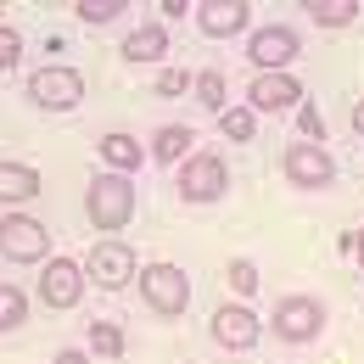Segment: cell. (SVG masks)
<instances>
[{
    "instance_id": "obj_1",
    "label": "cell",
    "mask_w": 364,
    "mask_h": 364,
    "mask_svg": "<svg viewBox=\"0 0 364 364\" xmlns=\"http://www.w3.org/2000/svg\"><path fill=\"white\" fill-rule=\"evenodd\" d=\"M85 213L95 230H124L135 213V185L129 174H95V185L85 191Z\"/></svg>"
},
{
    "instance_id": "obj_2",
    "label": "cell",
    "mask_w": 364,
    "mask_h": 364,
    "mask_svg": "<svg viewBox=\"0 0 364 364\" xmlns=\"http://www.w3.org/2000/svg\"><path fill=\"white\" fill-rule=\"evenodd\" d=\"M28 95H34L46 112H68V107L85 101V73H79V68H62V62H46V68H34Z\"/></svg>"
},
{
    "instance_id": "obj_3",
    "label": "cell",
    "mask_w": 364,
    "mask_h": 364,
    "mask_svg": "<svg viewBox=\"0 0 364 364\" xmlns=\"http://www.w3.org/2000/svg\"><path fill=\"white\" fill-rule=\"evenodd\" d=\"M140 291H146V303L157 314H185V303H191V280H185L180 264H146L140 269Z\"/></svg>"
},
{
    "instance_id": "obj_4",
    "label": "cell",
    "mask_w": 364,
    "mask_h": 364,
    "mask_svg": "<svg viewBox=\"0 0 364 364\" xmlns=\"http://www.w3.org/2000/svg\"><path fill=\"white\" fill-rule=\"evenodd\" d=\"M46 247H50V230L40 219H28V213H6L0 219V252L11 264H40Z\"/></svg>"
},
{
    "instance_id": "obj_5",
    "label": "cell",
    "mask_w": 364,
    "mask_h": 364,
    "mask_svg": "<svg viewBox=\"0 0 364 364\" xmlns=\"http://www.w3.org/2000/svg\"><path fill=\"white\" fill-rule=\"evenodd\" d=\"M85 274H90L101 291H124L135 280V252L124 241H95L90 258H85Z\"/></svg>"
},
{
    "instance_id": "obj_6",
    "label": "cell",
    "mask_w": 364,
    "mask_h": 364,
    "mask_svg": "<svg viewBox=\"0 0 364 364\" xmlns=\"http://www.w3.org/2000/svg\"><path fill=\"white\" fill-rule=\"evenodd\" d=\"M319 331H325L319 297H280L274 303V336L280 342H314Z\"/></svg>"
},
{
    "instance_id": "obj_7",
    "label": "cell",
    "mask_w": 364,
    "mask_h": 364,
    "mask_svg": "<svg viewBox=\"0 0 364 364\" xmlns=\"http://www.w3.org/2000/svg\"><path fill=\"white\" fill-rule=\"evenodd\" d=\"M286 180L303 185V191H319V185L336 180V163H331V151L314 146V140H291V146H286Z\"/></svg>"
},
{
    "instance_id": "obj_8",
    "label": "cell",
    "mask_w": 364,
    "mask_h": 364,
    "mask_svg": "<svg viewBox=\"0 0 364 364\" xmlns=\"http://www.w3.org/2000/svg\"><path fill=\"white\" fill-rule=\"evenodd\" d=\"M225 157H213V151H196V157H185L180 168V196L185 202H213V196H225Z\"/></svg>"
},
{
    "instance_id": "obj_9",
    "label": "cell",
    "mask_w": 364,
    "mask_h": 364,
    "mask_svg": "<svg viewBox=\"0 0 364 364\" xmlns=\"http://www.w3.org/2000/svg\"><path fill=\"white\" fill-rule=\"evenodd\" d=\"M85 280H90V274L79 269L73 258H50L46 274H40V297H46V309H73V303L85 297Z\"/></svg>"
},
{
    "instance_id": "obj_10",
    "label": "cell",
    "mask_w": 364,
    "mask_h": 364,
    "mask_svg": "<svg viewBox=\"0 0 364 364\" xmlns=\"http://www.w3.org/2000/svg\"><path fill=\"white\" fill-rule=\"evenodd\" d=\"M247 56L258 62V73H286V62L297 56V34L291 28H252V40H247Z\"/></svg>"
},
{
    "instance_id": "obj_11",
    "label": "cell",
    "mask_w": 364,
    "mask_h": 364,
    "mask_svg": "<svg viewBox=\"0 0 364 364\" xmlns=\"http://www.w3.org/2000/svg\"><path fill=\"white\" fill-rule=\"evenodd\" d=\"M297 101H303V85L291 73H252V85H247L252 112H280V107H297Z\"/></svg>"
},
{
    "instance_id": "obj_12",
    "label": "cell",
    "mask_w": 364,
    "mask_h": 364,
    "mask_svg": "<svg viewBox=\"0 0 364 364\" xmlns=\"http://www.w3.org/2000/svg\"><path fill=\"white\" fill-rule=\"evenodd\" d=\"M252 23V6L247 0H208V6H196V28L208 34V40H230V34H241Z\"/></svg>"
},
{
    "instance_id": "obj_13",
    "label": "cell",
    "mask_w": 364,
    "mask_h": 364,
    "mask_svg": "<svg viewBox=\"0 0 364 364\" xmlns=\"http://www.w3.org/2000/svg\"><path fill=\"white\" fill-rule=\"evenodd\" d=\"M213 336H219V348H235V353H247V348L264 336V319L252 314V309H241V303H235V309L225 303V309L213 314Z\"/></svg>"
},
{
    "instance_id": "obj_14",
    "label": "cell",
    "mask_w": 364,
    "mask_h": 364,
    "mask_svg": "<svg viewBox=\"0 0 364 364\" xmlns=\"http://www.w3.org/2000/svg\"><path fill=\"white\" fill-rule=\"evenodd\" d=\"M163 50H168V28H163V23H140L135 34L124 40V56H129V62H157Z\"/></svg>"
},
{
    "instance_id": "obj_15",
    "label": "cell",
    "mask_w": 364,
    "mask_h": 364,
    "mask_svg": "<svg viewBox=\"0 0 364 364\" xmlns=\"http://www.w3.org/2000/svg\"><path fill=\"white\" fill-rule=\"evenodd\" d=\"M40 196V174L28 163H0V202H28Z\"/></svg>"
},
{
    "instance_id": "obj_16",
    "label": "cell",
    "mask_w": 364,
    "mask_h": 364,
    "mask_svg": "<svg viewBox=\"0 0 364 364\" xmlns=\"http://www.w3.org/2000/svg\"><path fill=\"white\" fill-rule=\"evenodd\" d=\"M101 157L112 163V174H129V168H140V140L124 135V129H112V135L101 140Z\"/></svg>"
},
{
    "instance_id": "obj_17",
    "label": "cell",
    "mask_w": 364,
    "mask_h": 364,
    "mask_svg": "<svg viewBox=\"0 0 364 364\" xmlns=\"http://www.w3.org/2000/svg\"><path fill=\"white\" fill-rule=\"evenodd\" d=\"M303 6H309V17L319 28H348L359 17V0H303Z\"/></svg>"
},
{
    "instance_id": "obj_18",
    "label": "cell",
    "mask_w": 364,
    "mask_h": 364,
    "mask_svg": "<svg viewBox=\"0 0 364 364\" xmlns=\"http://www.w3.org/2000/svg\"><path fill=\"white\" fill-rule=\"evenodd\" d=\"M191 90H196V101H202V107H208V112H225V73H219V68H202V73H196V79H191Z\"/></svg>"
},
{
    "instance_id": "obj_19",
    "label": "cell",
    "mask_w": 364,
    "mask_h": 364,
    "mask_svg": "<svg viewBox=\"0 0 364 364\" xmlns=\"http://www.w3.org/2000/svg\"><path fill=\"white\" fill-rule=\"evenodd\" d=\"M191 129H185V124H163V129H157V140H151V151H157V157H163V163H180L185 157V146H191Z\"/></svg>"
},
{
    "instance_id": "obj_20",
    "label": "cell",
    "mask_w": 364,
    "mask_h": 364,
    "mask_svg": "<svg viewBox=\"0 0 364 364\" xmlns=\"http://www.w3.org/2000/svg\"><path fill=\"white\" fill-rule=\"evenodd\" d=\"M28 319V297L17 286H0V331H17Z\"/></svg>"
},
{
    "instance_id": "obj_21",
    "label": "cell",
    "mask_w": 364,
    "mask_h": 364,
    "mask_svg": "<svg viewBox=\"0 0 364 364\" xmlns=\"http://www.w3.org/2000/svg\"><path fill=\"white\" fill-rule=\"evenodd\" d=\"M90 348H95V353H107V359H118V353H124V331L107 325V319H90Z\"/></svg>"
},
{
    "instance_id": "obj_22",
    "label": "cell",
    "mask_w": 364,
    "mask_h": 364,
    "mask_svg": "<svg viewBox=\"0 0 364 364\" xmlns=\"http://www.w3.org/2000/svg\"><path fill=\"white\" fill-rule=\"evenodd\" d=\"M219 129H225V140H252V107H225Z\"/></svg>"
},
{
    "instance_id": "obj_23",
    "label": "cell",
    "mask_w": 364,
    "mask_h": 364,
    "mask_svg": "<svg viewBox=\"0 0 364 364\" xmlns=\"http://www.w3.org/2000/svg\"><path fill=\"white\" fill-rule=\"evenodd\" d=\"M124 6H129V0H79V17H85V23H112Z\"/></svg>"
},
{
    "instance_id": "obj_24",
    "label": "cell",
    "mask_w": 364,
    "mask_h": 364,
    "mask_svg": "<svg viewBox=\"0 0 364 364\" xmlns=\"http://www.w3.org/2000/svg\"><path fill=\"white\" fill-rule=\"evenodd\" d=\"M17 56H23V34L0 23V73H6V68H17Z\"/></svg>"
},
{
    "instance_id": "obj_25",
    "label": "cell",
    "mask_w": 364,
    "mask_h": 364,
    "mask_svg": "<svg viewBox=\"0 0 364 364\" xmlns=\"http://www.w3.org/2000/svg\"><path fill=\"white\" fill-rule=\"evenodd\" d=\"M230 286H235V291H252V286H258V269H252L247 258H235V264H230Z\"/></svg>"
},
{
    "instance_id": "obj_26",
    "label": "cell",
    "mask_w": 364,
    "mask_h": 364,
    "mask_svg": "<svg viewBox=\"0 0 364 364\" xmlns=\"http://www.w3.org/2000/svg\"><path fill=\"white\" fill-rule=\"evenodd\" d=\"M185 90V73L180 68H163V79H157V95H180Z\"/></svg>"
},
{
    "instance_id": "obj_27",
    "label": "cell",
    "mask_w": 364,
    "mask_h": 364,
    "mask_svg": "<svg viewBox=\"0 0 364 364\" xmlns=\"http://www.w3.org/2000/svg\"><path fill=\"white\" fill-rule=\"evenodd\" d=\"M303 135H314V146L325 140V118H319V107H303Z\"/></svg>"
},
{
    "instance_id": "obj_28",
    "label": "cell",
    "mask_w": 364,
    "mask_h": 364,
    "mask_svg": "<svg viewBox=\"0 0 364 364\" xmlns=\"http://www.w3.org/2000/svg\"><path fill=\"white\" fill-rule=\"evenodd\" d=\"M50 364H85V353H73V348H62V353H56Z\"/></svg>"
},
{
    "instance_id": "obj_29",
    "label": "cell",
    "mask_w": 364,
    "mask_h": 364,
    "mask_svg": "<svg viewBox=\"0 0 364 364\" xmlns=\"http://www.w3.org/2000/svg\"><path fill=\"white\" fill-rule=\"evenodd\" d=\"M353 129H359V135H364V101H359V107H353Z\"/></svg>"
},
{
    "instance_id": "obj_30",
    "label": "cell",
    "mask_w": 364,
    "mask_h": 364,
    "mask_svg": "<svg viewBox=\"0 0 364 364\" xmlns=\"http://www.w3.org/2000/svg\"><path fill=\"white\" fill-rule=\"evenodd\" d=\"M359 264H364V241H359Z\"/></svg>"
}]
</instances>
